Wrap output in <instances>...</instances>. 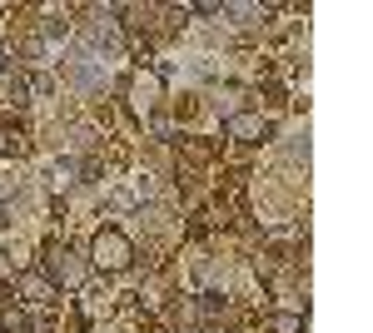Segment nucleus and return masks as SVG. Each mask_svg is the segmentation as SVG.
<instances>
[{"instance_id":"nucleus-5","label":"nucleus","mask_w":373,"mask_h":333,"mask_svg":"<svg viewBox=\"0 0 373 333\" xmlns=\"http://www.w3.org/2000/svg\"><path fill=\"white\" fill-rule=\"evenodd\" d=\"M25 288H30V293H35V298H50V283H45V278H40V273H30V278H25Z\"/></svg>"},{"instance_id":"nucleus-2","label":"nucleus","mask_w":373,"mask_h":333,"mask_svg":"<svg viewBox=\"0 0 373 333\" xmlns=\"http://www.w3.org/2000/svg\"><path fill=\"white\" fill-rule=\"evenodd\" d=\"M229 140H239V145H259L264 135H269V125L259 120V115H249V110H239V115H229Z\"/></svg>"},{"instance_id":"nucleus-4","label":"nucleus","mask_w":373,"mask_h":333,"mask_svg":"<svg viewBox=\"0 0 373 333\" xmlns=\"http://www.w3.org/2000/svg\"><path fill=\"white\" fill-rule=\"evenodd\" d=\"M304 328V318H294V313H279L274 318V333H299Z\"/></svg>"},{"instance_id":"nucleus-1","label":"nucleus","mask_w":373,"mask_h":333,"mask_svg":"<svg viewBox=\"0 0 373 333\" xmlns=\"http://www.w3.org/2000/svg\"><path fill=\"white\" fill-rule=\"evenodd\" d=\"M95 264L100 269H125L130 264V239L120 229H100L95 234Z\"/></svg>"},{"instance_id":"nucleus-3","label":"nucleus","mask_w":373,"mask_h":333,"mask_svg":"<svg viewBox=\"0 0 373 333\" xmlns=\"http://www.w3.org/2000/svg\"><path fill=\"white\" fill-rule=\"evenodd\" d=\"M50 269H55V278H65V283H80V278H85V264H75L70 249H55V254H50Z\"/></svg>"}]
</instances>
